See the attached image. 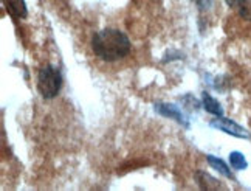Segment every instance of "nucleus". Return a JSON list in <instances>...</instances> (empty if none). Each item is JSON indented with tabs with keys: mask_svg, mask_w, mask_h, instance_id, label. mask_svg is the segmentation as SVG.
<instances>
[{
	"mask_svg": "<svg viewBox=\"0 0 251 191\" xmlns=\"http://www.w3.org/2000/svg\"><path fill=\"white\" fill-rule=\"evenodd\" d=\"M62 87V76L59 69H56L54 65L48 64L42 67L39 76H37V90L44 98L51 100L57 97V93L61 92Z\"/></svg>",
	"mask_w": 251,
	"mask_h": 191,
	"instance_id": "f03ea898",
	"label": "nucleus"
},
{
	"mask_svg": "<svg viewBox=\"0 0 251 191\" xmlns=\"http://www.w3.org/2000/svg\"><path fill=\"white\" fill-rule=\"evenodd\" d=\"M130 41L126 33L117 28H104L92 37V50L101 61L115 62L130 53Z\"/></svg>",
	"mask_w": 251,
	"mask_h": 191,
	"instance_id": "f257e3e1",
	"label": "nucleus"
},
{
	"mask_svg": "<svg viewBox=\"0 0 251 191\" xmlns=\"http://www.w3.org/2000/svg\"><path fill=\"white\" fill-rule=\"evenodd\" d=\"M194 2L197 3V6L200 9H206L211 5V0H194Z\"/></svg>",
	"mask_w": 251,
	"mask_h": 191,
	"instance_id": "9b49d317",
	"label": "nucleus"
},
{
	"mask_svg": "<svg viewBox=\"0 0 251 191\" xmlns=\"http://www.w3.org/2000/svg\"><path fill=\"white\" fill-rule=\"evenodd\" d=\"M206 160H208V164H209L212 168H214V169H217L220 174H224V176L228 177V179H233V174H231V171H229L228 165H226L222 159H217V157H214V156H206Z\"/></svg>",
	"mask_w": 251,
	"mask_h": 191,
	"instance_id": "6e6552de",
	"label": "nucleus"
},
{
	"mask_svg": "<svg viewBox=\"0 0 251 191\" xmlns=\"http://www.w3.org/2000/svg\"><path fill=\"white\" fill-rule=\"evenodd\" d=\"M229 164L236 171L245 169L248 166L245 156L242 154V152H239V151H234V152H231V154H229Z\"/></svg>",
	"mask_w": 251,
	"mask_h": 191,
	"instance_id": "1a4fd4ad",
	"label": "nucleus"
},
{
	"mask_svg": "<svg viewBox=\"0 0 251 191\" xmlns=\"http://www.w3.org/2000/svg\"><path fill=\"white\" fill-rule=\"evenodd\" d=\"M201 103H203V108L206 112L212 113V115H216V117H224V109H222L220 103L214 97H211L209 93L203 92V95H201Z\"/></svg>",
	"mask_w": 251,
	"mask_h": 191,
	"instance_id": "423d86ee",
	"label": "nucleus"
},
{
	"mask_svg": "<svg viewBox=\"0 0 251 191\" xmlns=\"http://www.w3.org/2000/svg\"><path fill=\"white\" fill-rule=\"evenodd\" d=\"M196 180L200 184V188H206V190H219L222 188L219 180H216L214 177H211L209 174L203 173V171H197L196 173Z\"/></svg>",
	"mask_w": 251,
	"mask_h": 191,
	"instance_id": "0eeeda50",
	"label": "nucleus"
},
{
	"mask_svg": "<svg viewBox=\"0 0 251 191\" xmlns=\"http://www.w3.org/2000/svg\"><path fill=\"white\" fill-rule=\"evenodd\" d=\"M5 6L8 9V13L14 19H17V21L25 19L28 16V8L25 0H5Z\"/></svg>",
	"mask_w": 251,
	"mask_h": 191,
	"instance_id": "39448f33",
	"label": "nucleus"
},
{
	"mask_svg": "<svg viewBox=\"0 0 251 191\" xmlns=\"http://www.w3.org/2000/svg\"><path fill=\"white\" fill-rule=\"evenodd\" d=\"M226 3H228L229 6H236V3H237V0H226Z\"/></svg>",
	"mask_w": 251,
	"mask_h": 191,
	"instance_id": "f8f14e48",
	"label": "nucleus"
},
{
	"mask_svg": "<svg viewBox=\"0 0 251 191\" xmlns=\"http://www.w3.org/2000/svg\"><path fill=\"white\" fill-rule=\"evenodd\" d=\"M211 126L222 131V132H226L228 136L239 137V138H250L248 131L244 129L240 125H237V123L233 121V120H228V118H224V117H217L216 120L211 121Z\"/></svg>",
	"mask_w": 251,
	"mask_h": 191,
	"instance_id": "7ed1b4c3",
	"label": "nucleus"
},
{
	"mask_svg": "<svg viewBox=\"0 0 251 191\" xmlns=\"http://www.w3.org/2000/svg\"><path fill=\"white\" fill-rule=\"evenodd\" d=\"M236 6L240 17L251 22V0H237Z\"/></svg>",
	"mask_w": 251,
	"mask_h": 191,
	"instance_id": "9d476101",
	"label": "nucleus"
},
{
	"mask_svg": "<svg viewBox=\"0 0 251 191\" xmlns=\"http://www.w3.org/2000/svg\"><path fill=\"white\" fill-rule=\"evenodd\" d=\"M155 110L160 113V115L166 117V118H172V120H176L178 125L189 128L188 117L181 112V109L178 106H176V104H172V103H157L155 104Z\"/></svg>",
	"mask_w": 251,
	"mask_h": 191,
	"instance_id": "20e7f679",
	"label": "nucleus"
}]
</instances>
